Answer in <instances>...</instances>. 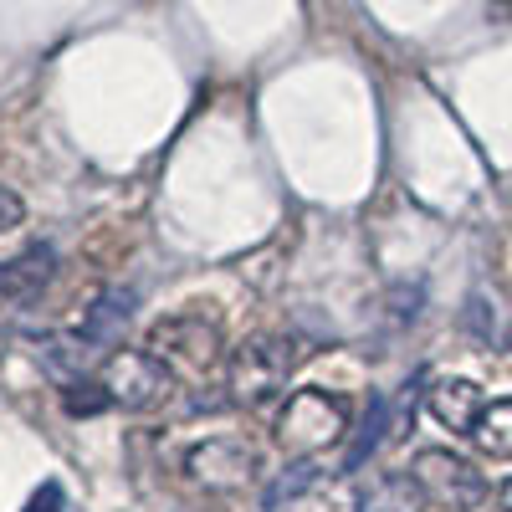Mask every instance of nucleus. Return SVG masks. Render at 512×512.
I'll return each mask as SVG.
<instances>
[{
  "label": "nucleus",
  "mask_w": 512,
  "mask_h": 512,
  "mask_svg": "<svg viewBox=\"0 0 512 512\" xmlns=\"http://www.w3.org/2000/svg\"><path fill=\"white\" fill-rule=\"evenodd\" d=\"M344 431H349V400L328 390H297L277 420V441L292 456H318L344 441Z\"/></svg>",
  "instance_id": "f257e3e1"
},
{
  "label": "nucleus",
  "mask_w": 512,
  "mask_h": 512,
  "mask_svg": "<svg viewBox=\"0 0 512 512\" xmlns=\"http://www.w3.org/2000/svg\"><path fill=\"white\" fill-rule=\"evenodd\" d=\"M297 364V344L287 338H251L231 359V390L241 405L267 410L277 395H287V374Z\"/></svg>",
  "instance_id": "f03ea898"
},
{
  "label": "nucleus",
  "mask_w": 512,
  "mask_h": 512,
  "mask_svg": "<svg viewBox=\"0 0 512 512\" xmlns=\"http://www.w3.org/2000/svg\"><path fill=\"white\" fill-rule=\"evenodd\" d=\"M149 354L169 369V374H185V379H205L221 369V328L205 323L195 313L185 318H169L149 333Z\"/></svg>",
  "instance_id": "7ed1b4c3"
},
{
  "label": "nucleus",
  "mask_w": 512,
  "mask_h": 512,
  "mask_svg": "<svg viewBox=\"0 0 512 512\" xmlns=\"http://www.w3.org/2000/svg\"><path fill=\"white\" fill-rule=\"evenodd\" d=\"M410 477H415V487H420L425 497H431L436 507H446V512H472V507L487 497V482H482L477 466L461 461V456H451V451H441V446L415 451Z\"/></svg>",
  "instance_id": "20e7f679"
},
{
  "label": "nucleus",
  "mask_w": 512,
  "mask_h": 512,
  "mask_svg": "<svg viewBox=\"0 0 512 512\" xmlns=\"http://www.w3.org/2000/svg\"><path fill=\"white\" fill-rule=\"evenodd\" d=\"M103 384L123 410H154V405L169 400V390H175V374H169L154 354L123 349L103 364Z\"/></svg>",
  "instance_id": "39448f33"
},
{
  "label": "nucleus",
  "mask_w": 512,
  "mask_h": 512,
  "mask_svg": "<svg viewBox=\"0 0 512 512\" xmlns=\"http://www.w3.org/2000/svg\"><path fill=\"white\" fill-rule=\"evenodd\" d=\"M190 477L210 492H231L251 477V446L241 441H210L200 451H190Z\"/></svg>",
  "instance_id": "423d86ee"
},
{
  "label": "nucleus",
  "mask_w": 512,
  "mask_h": 512,
  "mask_svg": "<svg viewBox=\"0 0 512 512\" xmlns=\"http://www.w3.org/2000/svg\"><path fill=\"white\" fill-rule=\"evenodd\" d=\"M425 405H431V415L456 436H472L482 410H487V400H482V390L472 379H436L431 395H425Z\"/></svg>",
  "instance_id": "0eeeda50"
},
{
  "label": "nucleus",
  "mask_w": 512,
  "mask_h": 512,
  "mask_svg": "<svg viewBox=\"0 0 512 512\" xmlns=\"http://www.w3.org/2000/svg\"><path fill=\"white\" fill-rule=\"evenodd\" d=\"M52 262L57 256L47 246H31L26 256H16V262L0 267V297H16V303H26V297H36L41 287L52 282Z\"/></svg>",
  "instance_id": "6e6552de"
},
{
  "label": "nucleus",
  "mask_w": 512,
  "mask_h": 512,
  "mask_svg": "<svg viewBox=\"0 0 512 512\" xmlns=\"http://www.w3.org/2000/svg\"><path fill=\"white\" fill-rule=\"evenodd\" d=\"M472 441L482 446V456H492V461H512V400H492V405L482 410Z\"/></svg>",
  "instance_id": "1a4fd4ad"
},
{
  "label": "nucleus",
  "mask_w": 512,
  "mask_h": 512,
  "mask_svg": "<svg viewBox=\"0 0 512 512\" xmlns=\"http://www.w3.org/2000/svg\"><path fill=\"white\" fill-rule=\"evenodd\" d=\"M420 487H415V477H379L369 492H364V502H359V512H420Z\"/></svg>",
  "instance_id": "9d476101"
},
{
  "label": "nucleus",
  "mask_w": 512,
  "mask_h": 512,
  "mask_svg": "<svg viewBox=\"0 0 512 512\" xmlns=\"http://www.w3.org/2000/svg\"><path fill=\"white\" fill-rule=\"evenodd\" d=\"M384 431H390V400L374 395L369 410H364V420H359V436H354V446H349V456H344V472H359V466L374 456V446L384 441Z\"/></svg>",
  "instance_id": "9b49d317"
},
{
  "label": "nucleus",
  "mask_w": 512,
  "mask_h": 512,
  "mask_svg": "<svg viewBox=\"0 0 512 512\" xmlns=\"http://www.w3.org/2000/svg\"><path fill=\"white\" fill-rule=\"evenodd\" d=\"M128 303H134L128 292H108V297H98L93 313H88V323H82V338H93V344H113L118 328L128 323Z\"/></svg>",
  "instance_id": "f8f14e48"
},
{
  "label": "nucleus",
  "mask_w": 512,
  "mask_h": 512,
  "mask_svg": "<svg viewBox=\"0 0 512 512\" xmlns=\"http://www.w3.org/2000/svg\"><path fill=\"white\" fill-rule=\"evenodd\" d=\"M62 405H67V415H103L113 405V395H108L103 379H67Z\"/></svg>",
  "instance_id": "ddd939ff"
},
{
  "label": "nucleus",
  "mask_w": 512,
  "mask_h": 512,
  "mask_svg": "<svg viewBox=\"0 0 512 512\" xmlns=\"http://www.w3.org/2000/svg\"><path fill=\"white\" fill-rule=\"evenodd\" d=\"M313 472H318L313 461H297V466H287V477H277V482L267 487V507H282L287 497H297V492H303V487L313 482Z\"/></svg>",
  "instance_id": "4468645a"
},
{
  "label": "nucleus",
  "mask_w": 512,
  "mask_h": 512,
  "mask_svg": "<svg viewBox=\"0 0 512 512\" xmlns=\"http://www.w3.org/2000/svg\"><path fill=\"white\" fill-rule=\"evenodd\" d=\"M21 216H26L21 195H16L11 185H0V231H16V226H21Z\"/></svg>",
  "instance_id": "2eb2a0df"
},
{
  "label": "nucleus",
  "mask_w": 512,
  "mask_h": 512,
  "mask_svg": "<svg viewBox=\"0 0 512 512\" xmlns=\"http://www.w3.org/2000/svg\"><path fill=\"white\" fill-rule=\"evenodd\" d=\"M62 507H67V497H62L57 482H41V492L26 502V512H62Z\"/></svg>",
  "instance_id": "dca6fc26"
},
{
  "label": "nucleus",
  "mask_w": 512,
  "mask_h": 512,
  "mask_svg": "<svg viewBox=\"0 0 512 512\" xmlns=\"http://www.w3.org/2000/svg\"><path fill=\"white\" fill-rule=\"evenodd\" d=\"M502 512H512V482L502 487Z\"/></svg>",
  "instance_id": "f3484780"
}]
</instances>
